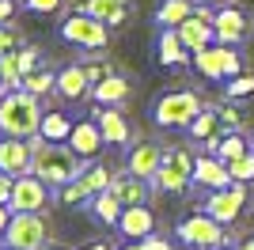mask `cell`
<instances>
[{
	"mask_svg": "<svg viewBox=\"0 0 254 250\" xmlns=\"http://www.w3.org/2000/svg\"><path fill=\"white\" fill-rule=\"evenodd\" d=\"M84 250H114L110 243H91V247H84Z\"/></svg>",
	"mask_w": 254,
	"mask_h": 250,
	"instance_id": "cell-41",
	"label": "cell"
},
{
	"mask_svg": "<svg viewBox=\"0 0 254 250\" xmlns=\"http://www.w3.org/2000/svg\"><path fill=\"white\" fill-rule=\"evenodd\" d=\"M193 68L201 76H209V80H220V76H235L243 68V61H239V53L232 46H205V50L193 53Z\"/></svg>",
	"mask_w": 254,
	"mask_h": 250,
	"instance_id": "cell-7",
	"label": "cell"
},
{
	"mask_svg": "<svg viewBox=\"0 0 254 250\" xmlns=\"http://www.w3.org/2000/svg\"><path fill=\"white\" fill-rule=\"evenodd\" d=\"M91 95L99 99V106H118V103H126V95H129V83L122 80V76H106L103 83H95L91 87Z\"/></svg>",
	"mask_w": 254,
	"mask_h": 250,
	"instance_id": "cell-21",
	"label": "cell"
},
{
	"mask_svg": "<svg viewBox=\"0 0 254 250\" xmlns=\"http://www.w3.org/2000/svg\"><path fill=\"white\" fill-rule=\"evenodd\" d=\"M193 178H197V182H205L209 189L232 186V175H228V163H224V159H197V167H193Z\"/></svg>",
	"mask_w": 254,
	"mask_h": 250,
	"instance_id": "cell-19",
	"label": "cell"
},
{
	"mask_svg": "<svg viewBox=\"0 0 254 250\" xmlns=\"http://www.w3.org/2000/svg\"><path fill=\"white\" fill-rule=\"evenodd\" d=\"M110 193L129 208V205H144L148 186H144V178H137V175H118L114 182H110Z\"/></svg>",
	"mask_w": 254,
	"mask_h": 250,
	"instance_id": "cell-17",
	"label": "cell"
},
{
	"mask_svg": "<svg viewBox=\"0 0 254 250\" xmlns=\"http://www.w3.org/2000/svg\"><path fill=\"white\" fill-rule=\"evenodd\" d=\"M110 171L106 167H84L80 171V178H72L68 186L61 189V201L64 205H80V201H87V197H95V193H103V189H110Z\"/></svg>",
	"mask_w": 254,
	"mask_h": 250,
	"instance_id": "cell-9",
	"label": "cell"
},
{
	"mask_svg": "<svg viewBox=\"0 0 254 250\" xmlns=\"http://www.w3.org/2000/svg\"><path fill=\"white\" fill-rule=\"evenodd\" d=\"M251 148H247V140H243V133H228L220 140V152H216V159H224V163H232V159H239V156H247Z\"/></svg>",
	"mask_w": 254,
	"mask_h": 250,
	"instance_id": "cell-30",
	"label": "cell"
},
{
	"mask_svg": "<svg viewBox=\"0 0 254 250\" xmlns=\"http://www.w3.org/2000/svg\"><path fill=\"white\" fill-rule=\"evenodd\" d=\"M15 50H19V34L0 27V53H15Z\"/></svg>",
	"mask_w": 254,
	"mask_h": 250,
	"instance_id": "cell-36",
	"label": "cell"
},
{
	"mask_svg": "<svg viewBox=\"0 0 254 250\" xmlns=\"http://www.w3.org/2000/svg\"><path fill=\"white\" fill-rule=\"evenodd\" d=\"M42 129V110H38V95L27 87H11L0 95V133L15 136V140H31Z\"/></svg>",
	"mask_w": 254,
	"mask_h": 250,
	"instance_id": "cell-1",
	"label": "cell"
},
{
	"mask_svg": "<svg viewBox=\"0 0 254 250\" xmlns=\"http://www.w3.org/2000/svg\"><path fill=\"white\" fill-rule=\"evenodd\" d=\"M212 31L220 38V46H235V42H243L247 31H251V19H247L239 8H220L212 15Z\"/></svg>",
	"mask_w": 254,
	"mask_h": 250,
	"instance_id": "cell-13",
	"label": "cell"
},
{
	"mask_svg": "<svg viewBox=\"0 0 254 250\" xmlns=\"http://www.w3.org/2000/svg\"><path fill=\"white\" fill-rule=\"evenodd\" d=\"M84 72H87V80H91V87H95V83H103L106 76H110V64H103V61H84Z\"/></svg>",
	"mask_w": 254,
	"mask_h": 250,
	"instance_id": "cell-34",
	"label": "cell"
},
{
	"mask_svg": "<svg viewBox=\"0 0 254 250\" xmlns=\"http://www.w3.org/2000/svg\"><path fill=\"white\" fill-rule=\"evenodd\" d=\"M4 250H19V247H4Z\"/></svg>",
	"mask_w": 254,
	"mask_h": 250,
	"instance_id": "cell-46",
	"label": "cell"
},
{
	"mask_svg": "<svg viewBox=\"0 0 254 250\" xmlns=\"http://www.w3.org/2000/svg\"><path fill=\"white\" fill-rule=\"evenodd\" d=\"M239 250H254V235H247V239L239 243Z\"/></svg>",
	"mask_w": 254,
	"mask_h": 250,
	"instance_id": "cell-42",
	"label": "cell"
},
{
	"mask_svg": "<svg viewBox=\"0 0 254 250\" xmlns=\"http://www.w3.org/2000/svg\"><path fill=\"white\" fill-rule=\"evenodd\" d=\"M99 144H103V129H99V122H80L72 125V136H68V148H72L76 156H95Z\"/></svg>",
	"mask_w": 254,
	"mask_h": 250,
	"instance_id": "cell-16",
	"label": "cell"
},
{
	"mask_svg": "<svg viewBox=\"0 0 254 250\" xmlns=\"http://www.w3.org/2000/svg\"><path fill=\"white\" fill-rule=\"evenodd\" d=\"M140 250H171V247H167V239H156V235H148V239L140 243Z\"/></svg>",
	"mask_w": 254,
	"mask_h": 250,
	"instance_id": "cell-38",
	"label": "cell"
},
{
	"mask_svg": "<svg viewBox=\"0 0 254 250\" xmlns=\"http://www.w3.org/2000/svg\"><path fill=\"white\" fill-rule=\"evenodd\" d=\"M42 250H64V247H42Z\"/></svg>",
	"mask_w": 254,
	"mask_h": 250,
	"instance_id": "cell-44",
	"label": "cell"
},
{
	"mask_svg": "<svg viewBox=\"0 0 254 250\" xmlns=\"http://www.w3.org/2000/svg\"><path fill=\"white\" fill-rule=\"evenodd\" d=\"M254 91V76H235L228 83V99H239V95H251Z\"/></svg>",
	"mask_w": 254,
	"mask_h": 250,
	"instance_id": "cell-33",
	"label": "cell"
},
{
	"mask_svg": "<svg viewBox=\"0 0 254 250\" xmlns=\"http://www.w3.org/2000/svg\"><path fill=\"white\" fill-rule=\"evenodd\" d=\"M159 61H163V64H182V61H186V46H182L179 31H171V34L159 38Z\"/></svg>",
	"mask_w": 254,
	"mask_h": 250,
	"instance_id": "cell-28",
	"label": "cell"
},
{
	"mask_svg": "<svg viewBox=\"0 0 254 250\" xmlns=\"http://www.w3.org/2000/svg\"><path fill=\"white\" fill-rule=\"evenodd\" d=\"M179 239L190 243V247H201V250H212V247H224L228 243V231H224L220 220H212L209 212L205 216H190L179 224Z\"/></svg>",
	"mask_w": 254,
	"mask_h": 250,
	"instance_id": "cell-6",
	"label": "cell"
},
{
	"mask_svg": "<svg viewBox=\"0 0 254 250\" xmlns=\"http://www.w3.org/2000/svg\"><path fill=\"white\" fill-rule=\"evenodd\" d=\"M99 129H103V140H110V144H126V136H129L126 118L118 110H103V106H99Z\"/></svg>",
	"mask_w": 254,
	"mask_h": 250,
	"instance_id": "cell-23",
	"label": "cell"
},
{
	"mask_svg": "<svg viewBox=\"0 0 254 250\" xmlns=\"http://www.w3.org/2000/svg\"><path fill=\"white\" fill-rule=\"evenodd\" d=\"M80 8H84L87 15L103 19V23H122L126 19V0H84Z\"/></svg>",
	"mask_w": 254,
	"mask_h": 250,
	"instance_id": "cell-22",
	"label": "cell"
},
{
	"mask_svg": "<svg viewBox=\"0 0 254 250\" xmlns=\"http://www.w3.org/2000/svg\"><path fill=\"white\" fill-rule=\"evenodd\" d=\"M27 8H31V11H42V15H50V11L61 8V0H27Z\"/></svg>",
	"mask_w": 254,
	"mask_h": 250,
	"instance_id": "cell-37",
	"label": "cell"
},
{
	"mask_svg": "<svg viewBox=\"0 0 254 250\" xmlns=\"http://www.w3.org/2000/svg\"><path fill=\"white\" fill-rule=\"evenodd\" d=\"M0 175H4V171H0Z\"/></svg>",
	"mask_w": 254,
	"mask_h": 250,
	"instance_id": "cell-48",
	"label": "cell"
},
{
	"mask_svg": "<svg viewBox=\"0 0 254 250\" xmlns=\"http://www.w3.org/2000/svg\"><path fill=\"white\" fill-rule=\"evenodd\" d=\"M31 152H34L31 175H38L42 182H53V186H68V182L80 178V171L87 167L84 156H76L68 144H50V140L31 136Z\"/></svg>",
	"mask_w": 254,
	"mask_h": 250,
	"instance_id": "cell-2",
	"label": "cell"
},
{
	"mask_svg": "<svg viewBox=\"0 0 254 250\" xmlns=\"http://www.w3.org/2000/svg\"><path fill=\"white\" fill-rule=\"evenodd\" d=\"M46 201H50V189H46V182L38 175H23L15 178V189H11V212H38V208H46Z\"/></svg>",
	"mask_w": 254,
	"mask_h": 250,
	"instance_id": "cell-11",
	"label": "cell"
},
{
	"mask_svg": "<svg viewBox=\"0 0 254 250\" xmlns=\"http://www.w3.org/2000/svg\"><path fill=\"white\" fill-rule=\"evenodd\" d=\"M11 11H15V4H11V0H0V23L11 19Z\"/></svg>",
	"mask_w": 254,
	"mask_h": 250,
	"instance_id": "cell-39",
	"label": "cell"
},
{
	"mask_svg": "<svg viewBox=\"0 0 254 250\" xmlns=\"http://www.w3.org/2000/svg\"><path fill=\"white\" fill-rule=\"evenodd\" d=\"M4 243L19 250H42L46 247V224L38 220V212H15L4 231Z\"/></svg>",
	"mask_w": 254,
	"mask_h": 250,
	"instance_id": "cell-8",
	"label": "cell"
},
{
	"mask_svg": "<svg viewBox=\"0 0 254 250\" xmlns=\"http://www.w3.org/2000/svg\"><path fill=\"white\" fill-rule=\"evenodd\" d=\"M201 110H205V103H201V95H197V91L163 95L159 106H156V125H163V129H182V125H190Z\"/></svg>",
	"mask_w": 254,
	"mask_h": 250,
	"instance_id": "cell-3",
	"label": "cell"
},
{
	"mask_svg": "<svg viewBox=\"0 0 254 250\" xmlns=\"http://www.w3.org/2000/svg\"><path fill=\"white\" fill-rule=\"evenodd\" d=\"M216 129H220V110H216V106H205L201 114L190 122V133L197 136V140H209V136H216Z\"/></svg>",
	"mask_w": 254,
	"mask_h": 250,
	"instance_id": "cell-26",
	"label": "cell"
},
{
	"mask_svg": "<svg viewBox=\"0 0 254 250\" xmlns=\"http://www.w3.org/2000/svg\"><path fill=\"white\" fill-rule=\"evenodd\" d=\"M42 140H50V144H68V136H72V122L64 114H46L42 118Z\"/></svg>",
	"mask_w": 254,
	"mask_h": 250,
	"instance_id": "cell-24",
	"label": "cell"
},
{
	"mask_svg": "<svg viewBox=\"0 0 254 250\" xmlns=\"http://www.w3.org/2000/svg\"><path fill=\"white\" fill-rule=\"evenodd\" d=\"M129 250H140V247H129Z\"/></svg>",
	"mask_w": 254,
	"mask_h": 250,
	"instance_id": "cell-47",
	"label": "cell"
},
{
	"mask_svg": "<svg viewBox=\"0 0 254 250\" xmlns=\"http://www.w3.org/2000/svg\"><path fill=\"white\" fill-rule=\"evenodd\" d=\"M118 228L126 231L129 239H148L152 235V212L144 205H129L122 212V220H118Z\"/></svg>",
	"mask_w": 254,
	"mask_h": 250,
	"instance_id": "cell-18",
	"label": "cell"
},
{
	"mask_svg": "<svg viewBox=\"0 0 254 250\" xmlns=\"http://www.w3.org/2000/svg\"><path fill=\"white\" fill-rule=\"evenodd\" d=\"M209 4H228V0H209Z\"/></svg>",
	"mask_w": 254,
	"mask_h": 250,
	"instance_id": "cell-45",
	"label": "cell"
},
{
	"mask_svg": "<svg viewBox=\"0 0 254 250\" xmlns=\"http://www.w3.org/2000/svg\"><path fill=\"white\" fill-rule=\"evenodd\" d=\"M228 175H232V182H251L254 178V152L232 159V163H228Z\"/></svg>",
	"mask_w": 254,
	"mask_h": 250,
	"instance_id": "cell-31",
	"label": "cell"
},
{
	"mask_svg": "<svg viewBox=\"0 0 254 250\" xmlns=\"http://www.w3.org/2000/svg\"><path fill=\"white\" fill-rule=\"evenodd\" d=\"M61 38L72 42V46H84V50H103L106 42V23L95 19V15H87V11H80V15H68V19L61 23Z\"/></svg>",
	"mask_w": 254,
	"mask_h": 250,
	"instance_id": "cell-5",
	"label": "cell"
},
{
	"mask_svg": "<svg viewBox=\"0 0 254 250\" xmlns=\"http://www.w3.org/2000/svg\"><path fill=\"white\" fill-rule=\"evenodd\" d=\"M34 68H38V50H31V46L19 50V72L27 76V72H34Z\"/></svg>",
	"mask_w": 254,
	"mask_h": 250,
	"instance_id": "cell-35",
	"label": "cell"
},
{
	"mask_svg": "<svg viewBox=\"0 0 254 250\" xmlns=\"http://www.w3.org/2000/svg\"><path fill=\"white\" fill-rule=\"evenodd\" d=\"M31 167H34L31 144H23L15 136H0V171H4V175L23 178V175H31Z\"/></svg>",
	"mask_w": 254,
	"mask_h": 250,
	"instance_id": "cell-12",
	"label": "cell"
},
{
	"mask_svg": "<svg viewBox=\"0 0 254 250\" xmlns=\"http://www.w3.org/2000/svg\"><path fill=\"white\" fill-rule=\"evenodd\" d=\"M23 87H27L31 95H46V91H53V87H57V76H53L50 68H34V72L23 76Z\"/></svg>",
	"mask_w": 254,
	"mask_h": 250,
	"instance_id": "cell-29",
	"label": "cell"
},
{
	"mask_svg": "<svg viewBox=\"0 0 254 250\" xmlns=\"http://www.w3.org/2000/svg\"><path fill=\"white\" fill-rule=\"evenodd\" d=\"M122 212H126V205L110 193V189H103V193H95V216L103 220V224H118L122 220Z\"/></svg>",
	"mask_w": 254,
	"mask_h": 250,
	"instance_id": "cell-27",
	"label": "cell"
},
{
	"mask_svg": "<svg viewBox=\"0 0 254 250\" xmlns=\"http://www.w3.org/2000/svg\"><path fill=\"white\" fill-rule=\"evenodd\" d=\"M159 163H163V148H159V144H137V148H133V156H129V175L156 178Z\"/></svg>",
	"mask_w": 254,
	"mask_h": 250,
	"instance_id": "cell-15",
	"label": "cell"
},
{
	"mask_svg": "<svg viewBox=\"0 0 254 250\" xmlns=\"http://www.w3.org/2000/svg\"><path fill=\"white\" fill-rule=\"evenodd\" d=\"M57 91H61L64 99H80V95L91 91V80H87L84 64H72V68H64V72L57 76Z\"/></svg>",
	"mask_w": 254,
	"mask_h": 250,
	"instance_id": "cell-20",
	"label": "cell"
},
{
	"mask_svg": "<svg viewBox=\"0 0 254 250\" xmlns=\"http://www.w3.org/2000/svg\"><path fill=\"white\" fill-rule=\"evenodd\" d=\"M193 167H197V156H190L186 148H171V152H163V163H159L152 182L167 193H182L186 182L193 178Z\"/></svg>",
	"mask_w": 254,
	"mask_h": 250,
	"instance_id": "cell-4",
	"label": "cell"
},
{
	"mask_svg": "<svg viewBox=\"0 0 254 250\" xmlns=\"http://www.w3.org/2000/svg\"><path fill=\"white\" fill-rule=\"evenodd\" d=\"M8 224H11V212H8V205H0V235L8 231Z\"/></svg>",
	"mask_w": 254,
	"mask_h": 250,
	"instance_id": "cell-40",
	"label": "cell"
},
{
	"mask_svg": "<svg viewBox=\"0 0 254 250\" xmlns=\"http://www.w3.org/2000/svg\"><path fill=\"white\" fill-rule=\"evenodd\" d=\"M216 110H220V122L228 125V133H243V125H247L243 110H235V106H216Z\"/></svg>",
	"mask_w": 254,
	"mask_h": 250,
	"instance_id": "cell-32",
	"label": "cell"
},
{
	"mask_svg": "<svg viewBox=\"0 0 254 250\" xmlns=\"http://www.w3.org/2000/svg\"><path fill=\"white\" fill-rule=\"evenodd\" d=\"M179 38L186 50H205V46H212V38H216V31H212V19H201L197 11H193L186 23H179Z\"/></svg>",
	"mask_w": 254,
	"mask_h": 250,
	"instance_id": "cell-14",
	"label": "cell"
},
{
	"mask_svg": "<svg viewBox=\"0 0 254 250\" xmlns=\"http://www.w3.org/2000/svg\"><path fill=\"white\" fill-rule=\"evenodd\" d=\"M4 91H11V87H8V83H4V76H0V95H4Z\"/></svg>",
	"mask_w": 254,
	"mask_h": 250,
	"instance_id": "cell-43",
	"label": "cell"
},
{
	"mask_svg": "<svg viewBox=\"0 0 254 250\" xmlns=\"http://www.w3.org/2000/svg\"><path fill=\"white\" fill-rule=\"evenodd\" d=\"M193 15V4L190 0H163L156 11V19L163 23V27H179V23H186Z\"/></svg>",
	"mask_w": 254,
	"mask_h": 250,
	"instance_id": "cell-25",
	"label": "cell"
},
{
	"mask_svg": "<svg viewBox=\"0 0 254 250\" xmlns=\"http://www.w3.org/2000/svg\"><path fill=\"white\" fill-rule=\"evenodd\" d=\"M243 205H247V182H232V186L216 189V193L205 201V212H209L212 220H220V224H232V220H239Z\"/></svg>",
	"mask_w": 254,
	"mask_h": 250,
	"instance_id": "cell-10",
	"label": "cell"
}]
</instances>
